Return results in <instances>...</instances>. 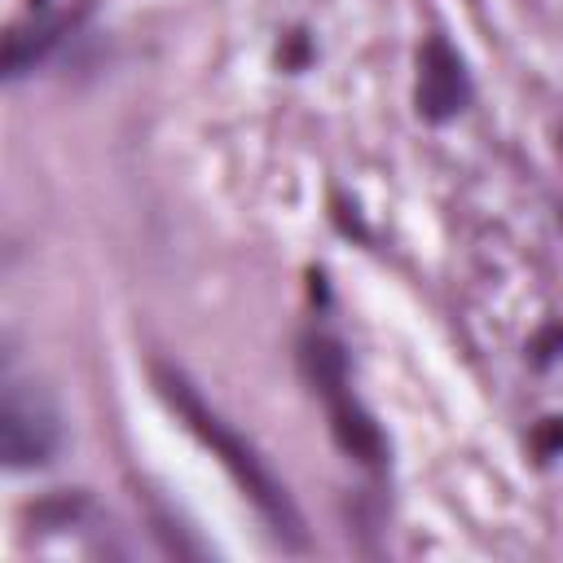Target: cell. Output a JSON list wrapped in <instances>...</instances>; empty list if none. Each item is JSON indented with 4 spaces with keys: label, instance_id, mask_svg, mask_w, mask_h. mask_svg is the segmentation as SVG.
I'll return each mask as SVG.
<instances>
[{
    "label": "cell",
    "instance_id": "6da1fadb",
    "mask_svg": "<svg viewBox=\"0 0 563 563\" xmlns=\"http://www.w3.org/2000/svg\"><path fill=\"white\" fill-rule=\"evenodd\" d=\"M154 387H158V396L172 405V413L220 457V466L238 479V488L251 497V506L264 515V523L273 528V537H282L286 545H303V519H299V510H295V501H290V493H286V484L273 475V466L255 453V444L246 440V435H238L202 396H198V387L180 374V369H172V365H154Z\"/></svg>",
    "mask_w": 563,
    "mask_h": 563
},
{
    "label": "cell",
    "instance_id": "7a4b0ae2",
    "mask_svg": "<svg viewBox=\"0 0 563 563\" xmlns=\"http://www.w3.org/2000/svg\"><path fill=\"white\" fill-rule=\"evenodd\" d=\"M299 361H303V374H308L312 391L330 409V427H334V440L343 444V453L365 462V466H383L387 462V440H383L378 422L361 409V400L347 387V352H343V343L330 339V334H308L299 343Z\"/></svg>",
    "mask_w": 563,
    "mask_h": 563
},
{
    "label": "cell",
    "instance_id": "3957f363",
    "mask_svg": "<svg viewBox=\"0 0 563 563\" xmlns=\"http://www.w3.org/2000/svg\"><path fill=\"white\" fill-rule=\"evenodd\" d=\"M57 444H62V427H57V413L48 409V400L35 396V391H22L18 383H9L4 387V409H0L4 462L13 471L44 466V462H53Z\"/></svg>",
    "mask_w": 563,
    "mask_h": 563
},
{
    "label": "cell",
    "instance_id": "277c9868",
    "mask_svg": "<svg viewBox=\"0 0 563 563\" xmlns=\"http://www.w3.org/2000/svg\"><path fill=\"white\" fill-rule=\"evenodd\" d=\"M471 101V75H466V62L462 53L440 35L431 31L418 48V88H413V106L427 123H444L453 114H462Z\"/></svg>",
    "mask_w": 563,
    "mask_h": 563
},
{
    "label": "cell",
    "instance_id": "5b68a950",
    "mask_svg": "<svg viewBox=\"0 0 563 563\" xmlns=\"http://www.w3.org/2000/svg\"><path fill=\"white\" fill-rule=\"evenodd\" d=\"M66 26H70V18L48 13V9H40V18H31L26 26H13V31H9V44H4V70H9V79L26 75V70L62 40Z\"/></svg>",
    "mask_w": 563,
    "mask_h": 563
},
{
    "label": "cell",
    "instance_id": "8992f818",
    "mask_svg": "<svg viewBox=\"0 0 563 563\" xmlns=\"http://www.w3.org/2000/svg\"><path fill=\"white\" fill-rule=\"evenodd\" d=\"M537 449H541L545 457H554V453L563 449V418H550V422L537 431Z\"/></svg>",
    "mask_w": 563,
    "mask_h": 563
}]
</instances>
